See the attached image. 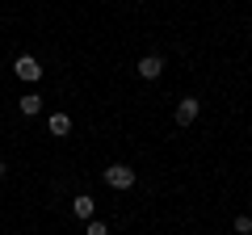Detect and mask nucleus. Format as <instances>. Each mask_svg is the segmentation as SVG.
Returning a JSON list of instances; mask_svg holds the SVG:
<instances>
[{
    "label": "nucleus",
    "mask_w": 252,
    "mask_h": 235,
    "mask_svg": "<svg viewBox=\"0 0 252 235\" xmlns=\"http://www.w3.org/2000/svg\"><path fill=\"white\" fill-rule=\"evenodd\" d=\"M235 235H252V214H240V218H235Z\"/></svg>",
    "instance_id": "1a4fd4ad"
},
{
    "label": "nucleus",
    "mask_w": 252,
    "mask_h": 235,
    "mask_svg": "<svg viewBox=\"0 0 252 235\" xmlns=\"http://www.w3.org/2000/svg\"><path fill=\"white\" fill-rule=\"evenodd\" d=\"M0 181H4V164H0Z\"/></svg>",
    "instance_id": "9d476101"
},
{
    "label": "nucleus",
    "mask_w": 252,
    "mask_h": 235,
    "mask_svg": "<svg viewBox=\"0 0 252 235\" xmlns=\"http://www.w3.org/2000/svg\"><path fill=\"white\" fill-rule=\"evenodd\" d=\"M160 72H164V59H160V55H143V59H139V76H143V80H156Z\"/></svg>",
    "instance_id": "20e7f679"
},
{
    "label": "nucleus",
    "mask_w": 252,
    "mask_h": 235,
    "mask_svg": "<svg viewBox=\"0 0 252 235\" xmlns=\"http://www.w3.org/2000/svg\"><path fill=\"white\" fill-rule=\"evenodd\" d=\"M84 235H109V227L101 223V218H89V227H84Z\"/></svg>",
    "instance_id": "6e6552de"
},
{
    "label": "nucleus",
    "mask_w": 252,
    "mask_h": 235,
    "mask_svg": "<svg viewBox=\"0 0 252 235\" xmlns=\"http://www.w3.org/2000/svg\"><path fill=\"white\" fill-rule=\"evenodd\" d=\"M93 206H97V202H93L89 193H80V198L72 202V214H76V218H84V223H89V218H93Z\"/></svg>",
    "instance_id": "0eeeda50"
},
{
    "label": "nucleus",
    "mask_w": 252,
    "mask_h": 235,
    "mask_svg": "<svg viewBox=\"0 0 252 235\" xmlns=\"http://www.w3.org/2000/svg\"><path fill=\"white\" fill-rule=\"evenodd\" d=\"M105 185L109 189H130V185H135V168H130V164H109L105 168Z\"/></svg>",
    "instance_id": "f257e3e1"
},
{
    "label": "nucleus",
    "mask_w": 252,
    "mask_h": 235,
    "mask_svg": "<svg viewBox=\"0 0 252 235\" xmlns=\"http://www.w3.org/2000/svg\"><path fill=\"white\" fill-rule=\"evenodd\" d=\"M13 72H17L21 80H26V84H38V80H42V63H38L34 55H17V63H13Z\"/></svg>",
    "instance_id": "f03ea898"
},
{
    "label": "nucleus",
    "mask_w": 252,
    "mask_h": 235,
    "mask_svg": "<svg viewBox=\"0 0 252 235\" xmlns=\"http://www.w3.org/2000/svg\"><path fill=\"white\" fill-rule=\"evenodd\" d=\"M198 122V97H181L177 101V126H193Z\"/></svg>",
    "instance_id": "7ed1b4c3"
},
{
    "label": "nucleus",
    "mask_w": 252,
    "mask_h": 235,
    "mask_svg": "<svg viewBox=\"0 0 252 235\" xmlns=\"http://www.w3.org/2000/svg\"><path fill=\"white\" fill-rule=\"evenodd\" d=\"M17 109H21V114H26V118H34V114H42V97H38V92H26V97L17 101Z\"/></svg>",
    "instance_id": "423d86ee"
},
{
    "label": "nucleus",
    "mask_w": 252,
    "mask_h": 235,
    "mask_svg": "<svg viewBox=\"0 0 252 235\" xmlns=\"http://www.w3.org/2000/svg\"><path fill=\"white\" fill-rule=\"evenodd\" d=\"M46 130H51L55 139H63V135H72V118H67V114H51V122H46Z\"/></svg>",
    "instance_id": "39448f33"
},
{
    "label": "nucleus",
    "mask_w": 252,
    "mask_h": 235,
    "mask_svg": "<svg viewBox=\"0 0 252 235\" xmlns=\"http://www.w3.org/2000/svg\"><path fill=\"white\" fill-rule=\"evenodd\" d=\"M248 206H252V202H248Z\"/></svg>",
    "instance_id": "9b49d317"
}]
</instances>
